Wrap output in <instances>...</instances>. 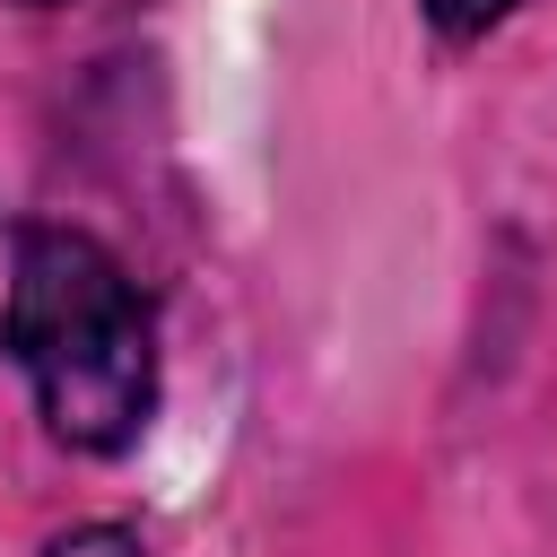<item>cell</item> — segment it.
<instances>
[{"label": "cell", "instance_id": "1", "mask_svg": "<svg viewBox=\"0 0 557 557\" xmlns=\"http://www.w3.org/2000/svg\"><path fill=\"white\" fill-rule=\"evenodd\" d=\"M0 348L70 453L139 444L157 409V322L131 270L78 226H26L9 261Z\"/></svg>", "mask_w": 557, "mask_h": 557}, {"label": "cell", "instance_id": "2", "mask_svg": "<svg viewBox=\"0 0 557 557\" xmlns=\"http://www.w3.org/2000/svg\"><path fill=\"white\" fill-rule=\"evenodd\" d=\"M426 9V26L435 35H453V44H470V35H487V26H505L522 0H418Z\"/></svg>", "mask_w": 557, "mask_h": 557}, {"label": "cell", "instance_id": "3", "mask_svg": "<svg viewBox=\"0 0 557 557\" xmlns=\"http://www.w3.org/2000/svg\"><path fill=\"white\" fill-rule=\"evenodd\" d=\"M44 557H148V548H139V531H122V522H78V531H61Z\"/></svg>", "mask_w": 557, "mask_h": 557}]
</instances>
